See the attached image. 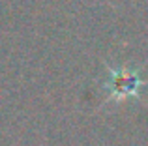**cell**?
I'll list each match as a JSON object with an SVG mask.
<instances>
[{
	"label": "cell",
	"instance_id": "1",
	"mask_svg": "<svg viewBox=\"0 0 148 146\" xmlns=\"http://www.w3.org/2000/svg\"><path fill=\"white\" fill-rule=\"evenodd\" d=\"M109 71V81H105L103 86L109 90V98L105 99L103 105L111 101H126L130 98L139 99V92H141V86L146 84V81L141 79L139 71L131 70V68H118V70H112L109 64H105ZM101 105V107H103Z\"/></svg>",
	"mask_w": 148,
	"mask_h": 146
}]
</instances>
